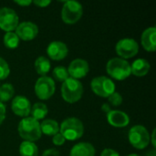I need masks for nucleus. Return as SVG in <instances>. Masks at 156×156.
Returning a JSON list of instances; mask_svg holds the SVG:
<instances>
[{
  "instance_id": "f257e3e1",
  "label": "nucleus",
  "mask_w": 156,
  "mask_h": 156,
  "mask_svg": "<svg viewBox=\"0 0 156 156\" xmlns=\"http://www.w3.org/2000/svg\"><path fill=\"white\" fill-rule=\"evenodd\" d=\"M17 132L24 141L32 143L38 141L42 135L40 123L32 117L23 118L17 126Z\"/></svg>"
},
{
  "instance_id": "f03ea898",
  "label": "nucleus",
  "mask_w": 156,
  "mask_h": 156,
  "mask_svg": "<svg viewBox=\"0 0 156 156\" xmlns=\"http://www.w3.org/2000/svg\"><path fill=\"white\" fill-rule=\"evenodd\" d=\"M106 71L110 77L117 80H124L132 74L130 63L121 58H111L107 62Z\"/></svg>"
},
{
  "instance_id": "7ed1b4c3",
  "label": "nucleus",
  "mask_w": 156,
  "mask_h": 156,
  "mask_svg": "<svg viewBox=\"0 0 156 156\" xmlns=\"http://www.w3.org/2000/svg\"><path fill=\"white\" fill-rule=\"evenodd\" d=\"M59 133L63 135L65 140L76 141L83 135L84 126L80 120L70 117L61 122L59 125Z\"/></svg>"
},
{
  "instance_id": "20e7f679",
  "label": "nucleus",
  "mask_w": 156,
  "mask_h": 156,
  "mask_svg": "<svg viewBox=\"0 0 156 156\" xmlns=\"http://www.w3.org/2000/svg\"><path fill=\"white\" fill-rule=\"evenodd\" d=\"M83 95V86L78 80L69 78L61 86V96L69 103L78 102Z\"/></svg>"
},
{
  "instance_id": "39448f33",
  "label": "nucleus",
  "mask_w": 156,
  "mask_h": 156,
  "mask_svg": "<svg viewBox=\"0 0 156 156\" xmlns=\"http://www.w3.org/2000/svg\"><path fill=\"white\" fill-rule=\"evenodd\" d=\"M83 15L82 5L77 1H66L61 9V18L65 24H76Z\"/></svg>"
},
{
  "instance_id": "423d86ee",
  "label": "nucleus",
  "mask_w": 156,
  "mask_h": 156,
  "mask_svg": "<svg viewBox=\"0 0 156 156\" xmlns=\"http://www.w3.org/2000/svg\"><path fill=\"white\" fill-rule=\"evenodd\" d=\"M150 133L144 126L134 125L133 126L128 133L130 144L138 150L146 148L150 144Z\"/></svg>"
},
{
  "instance_id": "0eeeda50",
  "label": "nucleus",
  "mask_w": 156,
  "mask_h": 156,
  "mask_svg": "<svg viewBox=\"0 0 156 156\" xmlns=\"http://www.w3.org/2000/svg\"><path fill=\"white\" fill-rule=\"evenodd\" d=\"M92 91L99 97L108 98L115 91V84L112 79L105 76H99L94 78L90 82Z\"/></svg>"
},
{
  "instance_id": "6e6552de",
  "label": "nucleus",
  "mask_w": 156,
  "mask_h": 156,
  "mask_svg": "<svg viewBox=\"0 0 156 156\" xmlns=\"http://www.w3.org/2000/svg\"><path fill=\"white\" fill-rule=\"evenodd\" d=\"M56 90L55 81L52 78L44 76L37 80L35 84V93L37 97L41 101L50 99Z\"/></svg>"
},
{
  "instance_id": "1a4fd4ad",
  "label": "nucleus",
  "mask_w": 156,
  "mask_h": 156,
  "mask_svg": "<svg viewBox=\"0 0 156 156\" xmlns=\"http://www.w3.org/2000/svg\"><path fill=\"white\" fill-rule=\"evenodd\" d=\"M19 24V17L15 10L9 7L0 9V28L3 31L13 32Z\"/></svg>"
},
{
  "instance_id": "9d476101",
  "label": "nucleus",
  "mask_w": 156,
  "mask_h": 156,
  "mask_svg": "<svg viewBox=\"0 0 156 156\" xmlns=\"http://www.w3.org/2000/svg\"><path fill=\"white\" fill-rule=\"evenodd\" d=\"M115 50L119 58H131L138 54L139 44L133 38H122L117 42Z\"/></svg>"
},
{
  "instance_id": "9b49d317",
  "label": "nucleus",
  "mask_w": 156,
  "mask_h": 156,
  "mask_svg": "<svg viewBox=\"0 0 156 156\" xmlns=\"http://www.w3.org/2000/svg\"><path fill=\"white\" fill-rule=\"evenodd\" d=\"M15 33L19 39H22L24 41H30L37 36L38 27L33 22L24 21L18 24L15 30Z\"/></svg>"
},
{
  "instance_id": "f8f14e48",
  "label": "nucleus",
  "mask_w": 156,
  "mask_h": 156,
  "mask_svg": "<svg viewBox=\"0 0 156 156\" xmlns=\"http://www.w3.org/2000/svg\"><path fill=\"white\" fill-rule=\"evenodd\" d=\"M69 78L75 79V80H80L87 76L90 70V66L89 63L82 58H76L72 60L67 69Z\"/></svg>"
},
{
  "instance_id": "ddd939ff",
  "label": "nucleus",
  "mask_w": 156,
  "mask_h": 156,
  "mask_svg": "<svg viewBox=\"0 0 156 156\" xmlns=\"http://www.w3.org/2000/svg\"><path fill=\"white\" fill-rule=\"evenodd\" d=\"M11 109L16 115L22 118H27L30 114L31 104L26 97L17 95L13 99L11 102Z\"/></svg>"
},
{
  "instance_id": "4468645a",
  "label": "nucleus",
  "mask_w": 156,
  "mask_h": 156,
  "mask_svg": "<svg viewBox=\"0 0 156 156\" xmlns=\"http://www.w3.org/2000/svg\"><path fill=\"white\" fill-rule=\"evenodd\" d=\"M69 53L67 45L62 41H52L47 48V54L52 60L59 61L64 59Z\"/></svg>"
},
{
  "instance_id": "2eb2a0df",
  "label": "nucleus",
  "mask_w": 156,
  "mask_h": 156,
  "mask_svg": "<svg viewBox=\"0 0 156 156\" xmlns=\"http://www.w3.org/2000/svg\"><path fill=\"white\" fill-rule=\"evenodd\" d=\"M107 121L109 124L113 127L123 128L130 123V117L124 112L112 110L110 112L107 113Z\"/></svg>"
},
{
  "instance_id": "dca6fc26",
  "label": "nucleus",
  "mask_w": 156,
  "mask_h": 156,
  "mask_svg": "<svg viewBox=\"0 0 156 156\" xmlns=\"http://www.w3.org/2000/svg\"><path fill=\"white\" fill-rule=\"evenodd\" d=\"M143 48L148 52H154L156 49V28L151 27L146 28L141 37Z\"/></svg>"
},
{
  "instance_id": "f3484780",
  "label": "nucleus",
  "mask_w": 156,
  "mask_h": 156,
  "mask_svg": "<svg viewBox=\"0 0 156 156\" xmlns=\"http://www.w3.org/2000/svg\"><path fill=\"white\" fill-rule=\"evenodd\" d=\"M151 65L145 58H137L131 65V72L136 77H144L150 71Z\"/></svg>"
},
{
  "instance_id": "a211bd4d",
  "label": "nucleus",
  "mask_w": 156,
  "mask_h": 156,
  "mask_svg": "<svg viewBox=\"0 0 156 156\" xmlns=\"http://www.w3.org/2000/svg\"><path fill=\"white\" fill-rule=\"evenodd\" d=\"M95 148L89 143H79L70 150V156H95Z\"/></svg>"
},
{
  "instance_id": "6ab92c4d",
  "label": "nucleus",
  "mask_w": 156,
  "mask_h": 156,
  "mask_svg": "<svg viewBox=\"0 0 156 156\" xmlns=\"http://www.w3.org/2000/svg\"><path fill=\"white\" fill-rule=\"evenodd\" d=\"M40 130L42 133L48 136H54L59 133V124L52 119H47L40 123Z\"/></svg>"
},
{
  "instance_id": "aec40b11",
  "label": "nucleus",
  "mask_w": 156,
  "mask_h": 156,
  "mask_svg": "<svg viewBox=\"0 0 156 156\" xmlns=\"http://www.w3.org/2000/svg\"><path fill=\"white\" fill-rule=\"evenodd\" d=\"M50 61L47 57L40 56L35 61V69L38 75L41 77L47 76L50 70Z\"/></svg>"
},
{
  "instance_id": "412c9836",
  "label": "nucleus",
  "mask_w": 156,
  "mask_h": 156,
  "mask_svg": "<svg viewBox=\"0 0 156 156\" xmlns=\"http://www.w3.org/2000/svg\"><path fill=\"white\" fill-rule=\"evenodd\" d=\"M48 112V109L47 105L43 102H36L31 107V111H30L31 117L33 119L37 120V122L39 120L44 119L47 116Z\"/></svg>"
},
{
  "instance_id": "4be33fe9",
  "label": "nucleus",
  "mask_w": 156,
  "mask_h": 156,
  "mask_svg": "<svg viewBox=\"0 0 156 156\" xmlns=\"http://www.w3.org/2000/svg\"><path fill=\"white\" fill-rule=\"evenodd\" d=\"M19 154L21 156H38V149L35 143L24 141L19 146Z\"/></svg>"
},
{
  "instance_id": "5701e85b",
  "label": "nucleus",
  "mask_w": 156,
  "mask_h": 156,
  "mask_svg": "<svg viewBox=\"0 0 156 156\" xmlns=\"http://www.w3.org/2000/svg\"><path fill=\"white\" fill-rule=\"evenodd\" d=\"M15 94V90L12 84L10 83H4L0 85V102H6Z\"/></svg>"
},
{
  "instance_id": "b1692460",
  "label": "nucleus",
  "mask_w": 156,
  "mask_h": 156,
  "mask_svg": "<svg viewBox=\"0 0 156 156\" xmlns=\"http://www.w3.org/2000/svg\"><path fill=\"white\" fill-rule=\"evenodd\" d=\"M4 44L7 48L14 49L19 45V38L15 32H7L4 36Z\"/></svg>"
},
{
  "instance_id": "393cba45",
  "label": "nucleus",
  "mask_w": 156,
  "mask_h": 156,
  "mask_svg": "<svg viewBox=\"0 0 156 156\" xmlns=\"http://www.w3.org/2000/svg\"><path fill=\"white\" fill-rule=\"evenodd\" d=\"M52 76L55 80H57L58 82H62V83L69 78L67 68H65L63 66L56 67L52 71Z\"/></svg>"
},
{
  "instance_id": "a878e982",
  "label": "nucleus",
  "mask_w": 156,
  "mask_h": 156,
  "mask_svg": "<svg viewBox=\"0 0 156 156\" xmlns=\"http://www.w3.org/2000/svg\"><path fill=\"white\" fill-rule=\"evenodd\" d=\"M10 74V69L7 62L0 57V80H5Z\"/></svg>"
},
{
  "instance_id": "bb28decb",
  "label": "nucleus",
  "mask_w": 156,
  "mask_h": 156,
  "mask_svg": "<svg viewBox=\"0 0 156 156\" xmlns=\"http://www.w3.org/2000/svg\"><path fill=\"white\" fill-rule=\"evenodd\" d=\"M107 99H108V101H109V105L110 106H114V107L120 106L122 103V101H123L122 96L120 93L116 92V91H114Z\"/></svg>"
},
{
  "instance_id": "cd10ccee",
  "label": "nucleus",
  "mask_w": 156,
  "mask_h": 156,
  "mask_svg": "<svg viewBox=\"0 0 156 156\" xmlns=\"http://www.w3.org/2000/svg\"><path fill=\"white\" fill-rule=\"evenodd\" d=\"M65 142L66 140L60 133H58L57 134L52 136V143L56 146H61L65 144Z\"/></svg>"
},
{
  "instance_id": "c85d7f7f",
  "label": "nucleus",
  "mask_w": 156,
  "mask_h": 156,
  "mask_svg": "<svg viewBox=\"0 0 156 156\" xmlns=\"http://www.w3.org/2000/svg\"><path fill=\"white\" fill-rule=\"evenodd\" d=\"M32 3L35 4L38 7H47L48 5L51 4V1L50 0H35V1H32Z\"/></svg>"
},
{
  "instance_id": "c756f323",
  "label": "nucleus",
  "mask_w": 156,
  "mask_h": 156,
  "mask_svg": "<svg viewBox=\"0 0 156 156\" xmlns=\"http://www.w3.org/2000/svg\"><path fill=\"white\" fill-rule=\"evenodd\" d=\"M101 156H120L119 153L112 150V149H104L101 154Z\"/></svg>"
},
{
  "instance_id": "7c9ffc66",
  "label": "nucleus",
  "mask_w": 156,
  "mask_h": 156,
  "mask_svg": "<svg viewBox=\"0 0 156 156\" xmlns=\"http://www.w3.org/2000/svg\"><path fill=\"white\" fill-rule=\"evenodd\" d=\"M5 113H6V111H5V106L4 103L0 102V125L3 123V122L5 121Z\"/></svg>"
},
{
  "instance_id": "2f4dec72",
  "label": "nucleus",
  "mask_w": 156,
  "mask_h": 156,
  "mask_svg": "<svg viewBox=\"0 0 156 156\" xmlns=\"http://www.w3.org/2000/svg\"><path fill=\"white\" fill-rule=\"evenodd\" d=\"M42 156H59V153L56 149H48L43 152Z\"/></svg>"
},
{
  "instance_id": "473e14b6",
  "label": "nucleus",
  "mask_w": 156,
  "mask_h": 156,
  "mask_svg": "<svg viewBox=\"0 0 156 156\" xmlns=\"http://www.w3.org/2000/svg\"><path fill=\"white\" fill-rule=\"evenodd\" d=\"M14 3L20 6H28L32 4V1H30V0H16V1H14Z\"/></svg>"
},
{
  "instance_id": "72a5a7b5",
  "label": "nucleus",
  "mask_w": 156,
  "mask_h": 156,
  "mask_svg": "<svg viewBox=\"0 0 156 156\" xmlns=\"http://www.w3.org/2000/svg\"><path fill=\"white\" fill-rule=\"evenodd\" d=\"M101 110H102V112H106V113H108V112H110L112 110H111V106L109 105V103H104L102 106H101Z\"/></svg>"
},
{
  "instance_id": "f704fd0d",
  "label": "nucleus",
  "mask_w": 156,
  "mask_h": 156,
  "mask_svg": "<svg viewBox=\"0 0 156 156\" xmlns=\"http://www.w3.org/2000/svg\"><path fill=\"white\" fill-rule=\"evenodd\" d=\"M152 141V144L154 146V148H155V129L153 131L152 136H150V142Z\"/></svg>"
},
{
  "instance_id": "c9c22d12",
  "label": "nucleus",
  "mask_w": 156,
  "mask_h": 156,
  "mask_svg": "<svg viewBox=\"0 0 156 156\" xmlns=\"http://www.w3.org/2000/svg\"><path fill=\"white\" fill-rule=\"evenodd\" d=\"M146 156H156V152L155 150H153V151H150L146 154Z\"/></svg>"
},
{
  "instance_id": "e433bc0d",
  "label": "nucleus",
  "mask_w": 156,
  "mask_h": 156,
  "mask_svg": "<svg viewBox=\"0 0 156 156\" xmlns=\"http://www.w3.org/2000/svg\"><path fill=\"white\" fill-rule=\"evenodd\" d=\"M127 156H142V155H139V154H129V155Z\"/></svg>"
}]
</instances>
